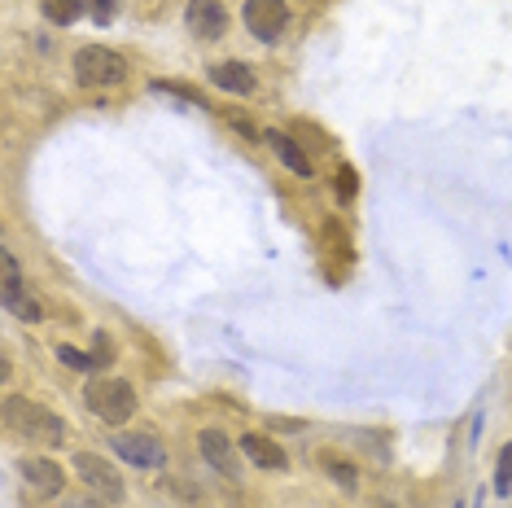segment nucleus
I'll return each instance as SVG.
<instances>
[{"instance_id": "f257e3e1", "label": "nucleus", "mask_w": 512, "mask_h": 508, "mask_svg": "<svg viewBox=\"0 0 512 508\" xmlns=\"http://www.w3.org/2000/svg\"><path fill=\"white\" fill-rule=\"evenodd\" d=\"M5 417H9V430L31 438L40 447H62L66 443V421L57 412L40 408V403H27V399H9L5 403Z\"/></svg>"}, {"instance_id": "f03ea898", "label": "nucleus", "mask_w": 512, "mask_h": 508, "mask_svg": "<svg viewBox=\"0 0 512 508\" xmlns=\"http://www.w3.org/2000/svg\"><path fill=\"white\" fill-rule=\"evenodd\" d=\"M84 403H88V412H92L97 421H106V425H127V421H132V412H136V386H132V381H123V377L88 381Z\"/></svg>"}, {"instance_id": "7ed1b4c3", "label": "nucleus", "mask_w": 512, "mask_h": 508, "mask_svg": "<svg viewBox=\"0 0 512 508\" xmlns=\"http://www.w3.org/2000/svg\"><path fill=\"white\" fill-rule=\"evenodd\" d=\"M75 79L84 88H114L127 79V62L106 44H84L75 53Z\"/></svg>"}, {"instance_id": "20e7f679", "label": "nucleus", "mask_w": 512, "mask_h": 508, "mask_svg": "<svg viewBox=\"0 0 512 508\" xmlns=\"http://www.w3.org/2000/svg\"><path fill=\"white\" fill-rule=\"evenodd\" d=\"M71 465H75V478L84 482V487L97 495L101 504H123V500H127V487H123L119 469H114L110 460H101L97 452H79Z\"/></svg>"}, {"instance_id": "39448f33", "label": "nucleus", "mask_w": 512, "mask_h": 508, "mask_svg": "<svg viewBox=\"0 0 512 508\" xmlns=\"http://www.w3.org/2000/svg\"><path fill=\"white\" fill-rule=\"evenodd\" d=\"M241 18H246L254 40L276 44L285 36V27H289V5L285 0H246V5H241Z\"/></svg>"}, {"instance_id": "423d86ee", "label": "nucleus", "mask_w": 512, "mask_h": 508, "mask_svg": "<svg viewBox=\"0 0 512 508\" xmlns=\"http://www.w3.org/2000/svg\"><path fill=\"white\" fill-rule=\"evenodd\" d=\"M184 27H189L193 40L215 44V40H224V31H228V9L219 5V0H189V9H184Z\"/></svg>"}, {"instance_id": "0eeeda50", "label": "nucleus", "mask_w": 512, "mask_h": 508, "mask_svg": "<svg viewBox=\"0 0 512 508\" xmlns=\"http://www.w3.org/2000/svg\"><path fill=\"white\" fill-rule=\"evenodd\" d=\"M110 447L123 465H136V469H162L167 465V447L149 434H114Z\"/></svg>"}, {"instance_id": "6e6552de", "label": "nucleus", "mask_w": 512, "mask_h": 508, "mask_svg": "<svg viewBox=\"0 0 512 508\" xmlns=\"http://www.w3.org/2000/svg\"><path fill=\"white\" fill-rule=\"evenodd\" d=\"M197 452L206 456V465H211L219 478H241V447L232 443V438L224 430H202L197 434Z\"/></svg>"}, {"instance_id": "1a4fd4ad", "label": "nucleus", "mask_w": 512, "mask_h": 508, "mask_svg": "<svg viewBox=\"0 0 512 508\" xmlns=\"http://www.w3.org/2000/svg\"><path fill=\"white\" fill-rule=\"evenodd\" d=\"M18 473H22V482H27L31 491L44 495V500H57V495H62V487H66L62 465H57V460H49V456H22V460H18Z\"/></svg>"}, {"instance_id": "9d476101", "label": "nucleus", "mask_w": 512, "mask_h": 508, "mask_svg": "<svg viewBox=\"0 0 512 508\" xmlns=\"http://www.w3.org/2000/svg\"><path fill=\"white\" fill-rule=\"evenodd\" d=\"M206 79H211L219 92H228V97H250V92L259 88V79H254L246 62H215L211 71H206Z\"/></svg>"}, {"instance_id": "9b49d317", "label": "nucleus", "mask_w": 512, "mask_h": 508, "mask_svg": "<svg viewBox=\"0 0 512 508\" xmlns=\"http://www.w3.org/2000/svg\"><path fill=\"white\" fill-rule=\"evenodd\" d=\"M237 447H241V456H246L254 469H285L289 465L281 447H276L272 438H263V434H241Z\"/></svg>"}, {"instance_id": "f8f14e48", "label": "nucleus", "mask_w": 512, "mask_h": 508, "mask_svg": "<svg viewBox=\"0 0 512 508\" xmlns=\"http://www.w3.org/2000/svg\"><path fill=\"white\" fill-rule=\"evenodd\" d=\"M267 145L276 149V158H281V163L294 171V176H311V154H302V145L294 141V136H285V132H267Z\"/></svg>"}, {"instance_id": "ddd939ff", "label": "nucleus", "mask_w": 512, "mask_h": 508, "mask_svg": "<svg viewBox=\"0 0 512 508\" xmlns=\"http://www.w3.org/2000/svg\"><path fill=\"white\" fill-rule=\"evenodd\" d=\"M0 268H5V290H0V298H5V307L14 311V307H18V298L27 294V285H22V268H18V259H14L9 250L0 254Z\"/></svg>"}, {"instance_id": "4468645a", "label": "nucleus", "mask_w": 512, "mask_h": 508, "mask_svg": "<svg viewBox=\"0 0 512 508\" xmlns=\"http://www.w3.org/2000/svg\"><path fill=\"white\" fill-rule=\"evenodd\" d=\"M84 0H44V18L57 22V27H71V22L84 18Z\"/></svg>"}, {"instance_id": "2eb2a0df", "label": "nucleus", "mask_w": 512, "mask_h": 508, "mask_svg": "<svg viewBox=\"0 0 512 508\" xmlns=\"http://www.w3.org/2000/svg\"><path fill=\"white\" fill-rule=\"evenodd\" d=\"M57 360H62L66 368H75V373H92V368H97V360L84 355V351H75V346H57Z\"/></svg>"}, {"instance_id": "dca6fc26", "label": "nucleus", "mask_w": 512, "mask_h": 508, "mask_svg": "<svg viewBox=\"0 0 512 508\" xmlns=\"http://www.w3.org/2000/svg\"><path fill=\"white\" fill-rule=\"evenodd\" d=\"M495 491L508 495L512 491V443H504V452H499V469H495Z\"/></svg>"}, {"instance_id": "f3484780", "label": "nucleus", "mask_w": 512, "mask_h": 508, "mask_svg": "<svg viewBox=\"0 0 512 508\" xmlns=\"http://www.w3.org/2000/svg\"><path fill=\"white\" fill-rule=\"evenodd\" d=\"M324 469H329L333 478H337V487H346V491H355V487H359V482H355V469H351V465H342L337 456H324Z\"/></svg>"}, {"instance_id": "a211bd4d", "label": "nucleus", "mask_w": 512, "mask_h": 508, "mask_svg": "<svg viewBox=\"0 0 512 508\" xmlns=\"http://www.w3.org/2000/svg\"><path fill=\"white\" fill-rule=\"evenodd\" d=\"M84 5L97 22H114V14H119V0H84Z\"/></svg>"}, {"instance_id": "6ab92c4d", "label": "nucleus", "mask_w": 512, "mask_h": 508, "mask_svg": "<svg viewBox=\"0 0 512 508\" xmlns=\"http://www.w3.org/2000/svg\"><path fill=\"white\" fill-rule=\"evenodd\" d=\"M14 316H18V320H27V325H36V320H40V303H36L31 294H22V298H18V307H14Z\"/></svg>"}, {"instance_id": "aec40b11", "label": "nucleus", "mask_w": 512, "mask_h": 508, "mask_svg": "<svg viewBox=\"0 0 512 508\" xmlns=\"http://www.w3.org/2000/svg\"><path fill=\"white\" fill-rule=\"evenodd\" d=\"M337 198L342 202L355 198V171H337Z\"/></svg>"}, {"instance_id": "412c9836", "label": "nucleus", "mask_w": 512, "mask_h": 508, "mask_svg": "<svg viewBox=\"0 0 512 508\" xmlns=\"http://www.w3.org/2000/svg\"><path fill=\"white\" fill-rule=\"evenodd\" d=\"M110 355H114V346H110V338H101V333H97V342H92V360H97V368H101V364H114V360H110Z\"/></svg>"}]
</instances>
